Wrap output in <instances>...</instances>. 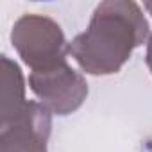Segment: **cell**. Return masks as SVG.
<instances>
[{
  "label": "cell",
  "instance_id": "1",
  "mask_svg": "<svg viewBox=\"0 0 152 152\" xmlns=\"http://www.w3.org/2000/svg\"><path fill=\"white\" fill-rule=\"evenodd\" d=\"M148 38L150 27L140 4L106 0L95 7L88 29L68 43V54L88 75H113Z\"/></svg>",
  "mask_w": 152,
  "mask_h": 152
},
{
  "label": "cell",
  "instance_id": "2",
  "mask_svg": "<svg viewBox=\"0 0 152 152\" xmlns=\"http://www.w3.org/2000/svg\"><path fill=\"white\" fill-rule=\"evenodd\" d=\"M11 43L32 72L64 63L68 56V43L61 25L47 15H22L11 29Z\"/></svg>",
  "mask_w": 152,
  "mask_h": 152
},
{
  "label": "cell",
  "instance_id": "3",
  "mask_svg": "<svg viewBox=\"0 0 152 152\" xmlns=\"http://www.w3.org/2000/svg\"><path fill=\"white\" fill-rule=\"evenodd\" d=\"M29 86L39 102L57 116H66L77 111L88 97L86 79L73 70L68 61L47 70L32 72L29 75Z\"/></svg>",
  "mask_w": 152,
  "mask_h": 152
},
{
  "label": "cell",
  "instance_id": "4",
  "mask_svg": "<svg viewBox=\"0 0 152 152\" xmlns=\"http://www.w3.org/2000/svg\"><path fill=\"white\" fill-rule=\"evenodd\" d=\"M50 129L52 111L29 100L11 124L0 127V152H48Z\"/></svg>",
  "mask_w": 152,
  "mask_h": 152
},
{
  "label": "cell",
  "instance_id": "5",
  "mask_svg": "<svg viewBox=\"0 0 152 152\" xmlns=\"http://www.w3.org/2000/svg\"><path fill=\"white\" fill-rule=\"evenodd\" d=\"M2 104H0V127L11 124L27 106L25 79L16 61L2 56Z\"/></svg>",
  "mask_w": 152,
  "mask_h": 152
},
{
  "label": "cell",
  "instance_id": "6",
  "mask_svg": "<svg viewBox=\"0 0 152 152\" xmlns=\"http://www.w3.org/2000/svg\"><path fill=\"white\" fill-rule=\"evenodd\" d=\"M145 63H147V66H148V70H150V73H152V34H150V38H148V41H147Z\"/></svg>",
  "mask_w": 152,
  "mask_h": 152
},
{
  "label": "cell",
  "instance_id": "7",
  "mask_svg": "<svg viewBox=\"0 0 152 152\" xmlns=\"http://www.w3.org/2000/svg\"><path fill=\"white\" fill-rule=\"evenodd\" d=\"M143 7H145V9L152 15V2H145V4H143Z\"/></svg>",
  "mask_w": 152,
  "mask_h": 152
}]
</instances>
